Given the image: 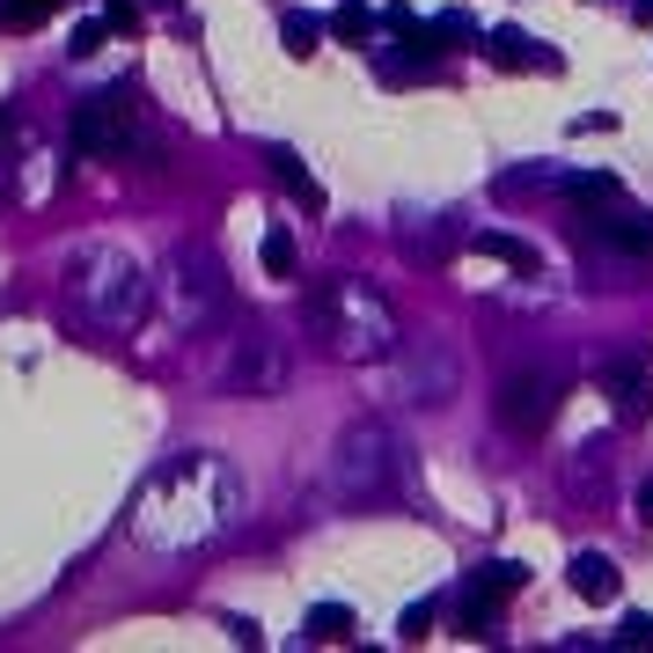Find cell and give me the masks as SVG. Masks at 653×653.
I'll list each match as a JSON object with an SVG mask.
<instances>
[{
  "label": "cell",
  "instance_id": "1",
  "mask_svg": "<svg viewBox=\"0 0 653 653\" xmlns=\"http://www.w3.org/2000/svg\"><path fill=\"white\" fill-rule=\"evenodd\" d=\"M242 514V478L220 456H176L170 470H154L133 500V536L147 551H198L220 529H236Z\"/></svg>",
  "mask_w": 653,
  "mask_h": 653
},
{
  "label": "cell",
  "instance_id": "2",
  "mask_svg": "<svg viewBox=\"0 0 653 653\" xmlns=\"http://www.w3.org/2000/svg\"><path fill=\"white\" fill-rule=\"evenodd\" d=\"M309 331L331 345L339 360H389L397 339H404L382 294L367 287V279H345V272L309 294Z\"/></svg>",
  "mask_w": 653,
  "mask_h": 653
},
{
  "label": "cell",
  "instance_id": "3",
  "mask_svg": "<svg viewBox=\"0 0 653 653\" xmlns=\"http://www.w3.org/2000/svg\"><path fill=\"white\" fill-rule=\"evenodd\" d=\"M67 301L81 323L96 331H140L147 301H154V279H147L125 250H81L67 272Z\"/></svg>",
  "mask_w": 653,
  "mask_h": 653
},
{
  "label": "cell",
  "instance_id": "4",
  "mask_svg": "<svg viewBox=\"0 0 653 653\" xmlns=\"http://www.w3.org/2000/svg\"><path fill=\"white\" fill-rule=\"evenodd\" d=\"M389 470H397L389 426L360 419V426L339 434V448H331V462H323V492H331V500H375V492L389 484Z\"/></svg>",
  "mask_w": 653,
  "mask_h": 653
},
{
  "label": "cell",
  "instance_id": "5",
  "mask_svg": "<svg viewBox=\"0 0 653 653\" xmlns=\"http://www.w3.org/2000/svg\"><path fill=\"white\" fill-rule=\"evenodd\" d=\"M162 279H170V309H176V323H184V331L214 323L220 301H228V272H220L214 250H176Z\"/></svg>",
  "mask_w": 653,
  "mask_h": 653
},
{
  "label": "cell",
  "instance_id": "6",
  "mask_svg": "<svg viewBox=\"0 0 653 653\" xmlns=\"http://www.w3.org/2000/svg\"><path fill=\"white\" fill-rule=\"evenodd\" d=\"M456 353L448 345H404V360H397V375H389V397L397 404H448L456 397Z\"/></svg>",
  "mask_w": 653,
  "mask_h": 653
},
{
  "label": "cell",
  "instance_id": "7",
  "mask_svg": "<svg viewBox=\"0 0 653 653\" xmlns=\"http://www.w3.org/2000/svg\"><path fill=\"white\" fill-rule=\"evenodd\" d=\"M73 147L89 154V162H111V154H125L133 147V103L125 96H89L81 111H73Z\"/></svg>",
  "mask_w": 653,
  "mask_h": 653
},
{
  "label": "cell",
  "instance_id": "8",
  "mask_svg": "<svg viewBox=\"0 0 653 653\" xmlns=\"http://www.w3.org/2000/svg\"><path fill=\"white\" fill-rule=\"evenodd\" d=\"M287 345L279 339H242L236 345V360H228V389L236 397H279L287 389Z\"/></svg>",
  "mask_w": 653,
  "mask_h": 653
},
{
  "label": "cell",
  "instance_id": "9",
  "mask_svg": "<svg viewBox=\"0 0 653 653\" xmlns=\"http://www.w3.org/2000/svg\"><path fill=\"white\" fill-rule=\"evenodd\" d=\"M595 250H617V257H653V220L646 214H581L573 220Z\"/></svg>",
  "mask_w": 653,
  "mask_h": 653
},
{
  "label": "cell",
  "instance_id": "10",
  "mask_svg": "<svg viewBox=\"0 0 653 653\" xmlns=\"http://www.w3.org/2000/svg\"><path fill=\"white\" fill-rule=\"evenodd\" d=\"M551 404H558L551 375H507V382H500V419L522 426V434H536V426L551 419Z\"/></svg>",
  "mask_w": 653,
  "mask_h": 653
},
{
  "label": "cell",
  "instance_id": "11",
  "mask_svg": "<svg viewBox=\"0 0 653 653\" xmlns=\"http://www.w3.org/2000/svg\"><path fill=\"white\" fill-rule=\"evenodd\" d=\"M609 397H617V412H625V419H646V412H653L646 367H609Z\"/></svg>",
  "mask_w": 653,
  "mask_h": 653
},
{
  "label": "cell",
  "instance_id": "12",
  "mask_svg": "<svg viewBox=\"0 0 653 653\" xmlns=\"http://www.w3.org/2000/svg\"><path fill=\"white\" fill-rule=\"evenodd\" d=\"M573 595H587V603H609V595H617V565H609L603 551H581V558H573Z\"/></svg>",
  "mask_w": 653,
  "mask_h": 653
},
{
  "label": "cell",
  "instance_id": "13",
  "mask_svg": "<svg viewBox=\"0 0 653 653\" xmlns=\"http://www.w3.org/2000/svg\"><path fill=\"white\" fill-rule=\"evenodd\" d=\"M309 639H353V609H339V603H323V609H309Z\"/></svg>",
  "mask_w": 653,
  "mask_h": 653
},
{
  "label": "cell",
  "instance_id": "14",
  "mask_svg": "<svg viewBox=\"0 0 653 653\" xmlns=\"http://www.w3.org/2000/svg\"><path fill=\"white\" fill-rule=\"evenodd\" d=\"M536 37H522V30H500V37H492V59H500V67H522V59H536V67H551V59H543V51H529Z\"/></svg>",
  "mask_w": 653,
  "mask_h": 653
},
{
  "label": "cell",
  "instance_id": "15",
  "mask_svg": "<svg viewBox=\"0 0 653 653\" xmlns=\"http://www.w3.org/2000/svg\"><path fill=\"white\" fill-rule=\"evenodd\" d=\"M265 272H272V279H287V272H294V242H287V236L265 242Z\"/></svg>",
  "mask_w": 653,
  "mask_h": 653
},
{
  "label": "cell",
  "instance_id": "16",
  "mask_svg": "<svg viewBox=\"0 0 653 653\" xmlns=\"http://www.w3.org/2000/svg\"><path fill=\"white\" fill-rule=\"evenodd\" d=\"M45 8H59V0H15V8H8V15H15V23H37V15H45Z\"/></svg>",
  "mask_w": 653,
  "mask_h": 653
},
{
  "label": "cell",
  "instance_id": "17",
  "mask_svg": "<svg viewBox=\"0 0 653 653\" xmlns=\"http://www.w3.org/2000/svg\"><path fill=\"white\" fill-rule=\"evenodd\" d=\"M625 639H631V646H639V639L653 646V617H631V625H625Z\"/></svg>",
  "mask_w": 653,
  "mask_h": 653
},
{
  "label": "cell",
  "instance_id": "18",
  "mask_svg": "<svg viewBox=\"0 0 653 653\" xmlns=\"http://www.w3.org/2000/svg\"><path fill=\"white\" fill-rule=\"evenodd\" d=\"M646 522H653V484H646Z\"/></svg>",
  "mask_w": 653,
  "mask_h": 653
}]
</instances>
